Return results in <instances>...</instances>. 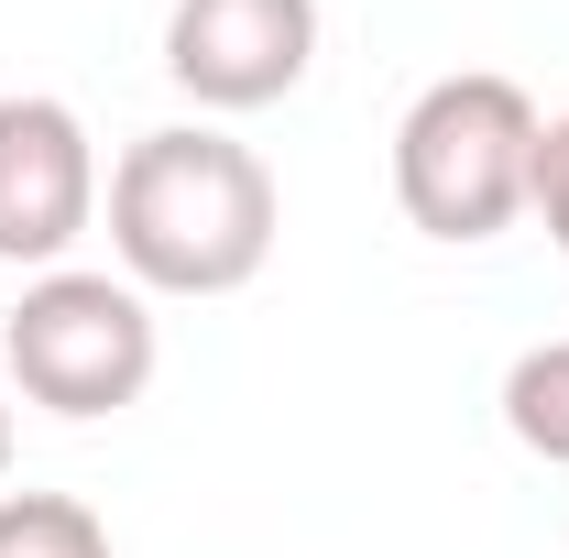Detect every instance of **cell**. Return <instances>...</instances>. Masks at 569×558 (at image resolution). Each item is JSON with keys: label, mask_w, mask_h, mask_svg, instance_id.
<instances>
[{"label": "cell", "mask_w": 569, "mask_h": 558, "mask_svg": "<svg viewBox=\"0 0 569 558\" xmlns=\"http://www.w3.org/2000/svg\"><path fill=\"white\" fill-rule=\"evenodd\" d=\"M284 198L252 142L209 121H164L110 165V252L142 296H241L274 263Z\"/></svg>", "instance_id": "obj_1"}, {"label": "cell", "mask_w": 569, "mask_h": 558, "mask_svg": "<svg viewBox=\"0 0 569 558\" xmlns=\"http://www.w3.org/2000/svg\"><path fill=\"white\" fill-rule=\"evenodd\" d=\"M537 99L515 77H438L395 121V209L427 241H493L537 198Z\"/></svg>", "instance_id": "obj_2"}, {"label": "cell", "mask_w": 569, "mask_h": 558, "mask_svg": "<svg viewBox=\"0 0 569 558\" xmlns=\"http://www.w3.org/2000/svg\"><path fill=\"white\" fill-rule=\"evenodd\" d=\"M0 361H11V383L44 417H67V427L121 417V406H142V383L164 361L153 296L132 275H77V263H56V275L22 285V307L0 318Z\"/></svg>", "instance_id": "obj_3"}, {"label": "cell", "mask_w": 569, "mask_h": 558, "mask_svg": "<svg viewBox=\"0 0 569 558\" xmlns=\"http://www.w3.org/2000/svg\"><path fill=\"white\" fill-rule=\"evenodd\" d=\"M99 219V142L67 99L11 88L0 99V263L56 275L77 252V230Z\"/></svg>", "instance_id": "obj_4"}, {"label": "cell", "mask_w": 569, "mask_h": 558, "mask_svg": "<svg viewBox=\"0 0 569 558\" xmlns=\"http://www.w3.org/2000/svg\"><path fill=\"white\" fill-rule=\"evenodd\" d=\"M318 67V0H176L164 11V77L198 110H274Z\"/></svg>", "instance_id": "obj_5"}, {"label": "cell", "mask_w": 569, "mask_h": 558, "mask_svg": "<svg viewBox=\"0 0 569 558\" xmlns=\"http://www.w3.org/2000/svg\"><path fill=\"white\" fill-rule=\"evenodd\" d=\"M503 427H515V449H537L548 471H569V340L515 350V372H503Z\"/></svg>", "instance_id": "obj_6"}, {"label": "cell", "mask_w": 569, "mask_h": 558, "mask_svg": "<svg viewBox=\"0 0 569 558\" xmlns=\"http://www.w3.org/2000/svg\"><path fill=\"white\" fill-rule=\"evenodd\" d=\"M0 558H110V526L77 492H0Z\"/></svg>", "instance_id": "obj_7"}, {"label": "cell", "mask_w": 569, "mask_h": 558, "mask_svg": "<svg viewBox=\"0 0 569 558\" xmlns=\"http://www.w3.org/2000/svg\"><path fill=\"white\" fill-rule=\"evenodd\" d=\"M526 209L548 219V241L569 252V110L548 121V132H537V198H526Z\"/></svg>", "instance_id": "obj_8"}, {"label": "cell", "mask_w": 569, "mask_h": 558, "mask_svg": "<svg viewBox=\"0 0 569 558\" xmlns=\"http://www.w3.org/2000/svg\"><path fill=\"white\" fill-rule=\"evenodd\" d=\"M0 471H11V406H0Z\"/></svg>", "instance_id": "obj_9"}]
</instances>
